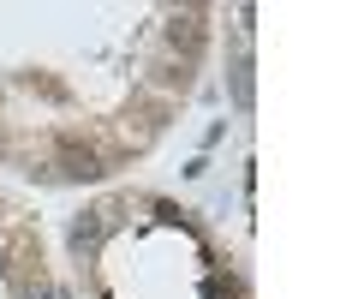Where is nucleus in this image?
Here are the masks:
<instances>
[{"label": "nucleus", "instance_id": "1", "mask_svg": "<svg viewBox=\"0 0 358 299\" xmlns=\"http://www.w3.org/2000/svg\"><path fill=\"white\" fill-rule=\"evenodd\" d=\"M60 174L66 180H102L108 162H102V150H90V144H60Z\"/></svg>", "mask_w": 358, "mask_h": 299}, {"label": "nucleus", "instance_id": "2", "mask_svg": "<svg viewBox=\"0 0 358 299\" xmlns=\"http://www.w3.org/2000/svg\"><path fill=\"white\" fill-rule=\"evenodd\" d=\"M96 234H102V221H96V216L72 221V246H78V251H84V246H96Z\"/></svg>", "mask_w": 358, "mask_h": 299}]
</instances>
